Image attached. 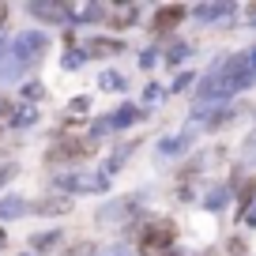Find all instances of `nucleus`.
<instances>
[{"label":"nucleus","mask_w":256,"mask_h":256,"mask_svg":"<svg viewBox=\"0 0 256 256\" xmlns=\"http://www.w3.org/2000/svg\"><path fill=\"white\" fill-rule=\"evenodd\" d=\"M174 226L170 222H151L144 230V238H140V252H147V256H154V252H162V248H170L174 245Z\"/></svg>","instance_id":"obj_1"},{"label":"nucleus","mask_w":256,"mask_h":256,"mask_svg":"<svg viewBox=\"0 0 256 256\" xmlns=\"http://www.w3.org/2000/svg\"><path fill=\"white\" fill-rule=\"evenodd\" d=\"M181 16H184L181 4H174V8H158V16H154V30H170Z\"/></svg>","instance_id":"obj_2"},{"label":"nucleus","mask_w":256,"mask_h":256,"mask_svg":"<svg viewBox=\"0 0 256 256\" xmlns=\"http://www.w3.org/2000/svg\"><path fill=\"white\" fill-rule=\"evenodd\" d=\"M0 19H4V8H0Z\"/></svg>","instance_id":"obj_3"}]
</instances>
